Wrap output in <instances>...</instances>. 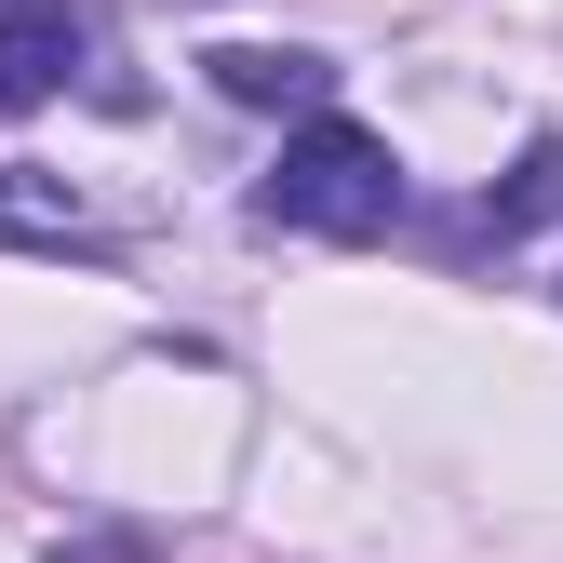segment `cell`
I'll list each match as a JSON object with an SVG mask.
<instances>
[{"label": "cell", "instance_id": "obj_6", "mask_svg": "<svg viewBox=\"0 0 563 563\" xmlns=\"http://www.w3.org/2000/svg\"><path fill=\"white\" fill-rule=\"evenodd\" d=\"M0 14H14V0H0Z\"/></svg>", "mask_w": 563, "mask_h": 563}, {"label": "cell", "instance_id": "obj_2", "mask_svg": "<svg viewBox=\"0 0 563 563\" xmlns=\"http://www.w3.org/2000/svg\"><path fill=\"white\" fill-rule=\"evenodd\" d=\"M81 14H67V0H14V14H0V121H27V108H54L67 95V67H81Z\"/></svg>", "mask_w": 563, "mask_h": 563}, {"label": "cell", "instance_id": "obj_4", "mask_svg": "<svg viewBox=\"0 0 563 563\" xmlns=\"http://www.w3.org/2000/svg\"><path fill=\"white\" fill-rule=\"evenodd\" d=\"M550 216H563V134H537V148H523V175L483 201V229H497V242H510V229H550Z\"/></svg>", "mask_w": 563, "mask_h": 563}, {"label": "cell", "instance_id": "obj_3", "mask_svg": "<svg viewBox=\"0 0 563 563\" xmlns=\"http://www.w3.org/2000/svg\"><path fill=\"white\" fill-rule=\"evenodd\" d=\"M201 67H216L229 108H309V121H322V95H335V67L296 54V41H282V54H268V41H229V54H201Z\"/></svg>", "mask_w": 563, "mask_h": 563}, {"label": "cell", "instance_id": "obj_1", "mask_svg": "<svg viewBox=\"0 0 563 563\" xmlns=\"http://www.w3.org/2000/svg\"><path fill=\"white\" fill-rule=\"evenodd\" d=\"M255 216L268 229H309V242H376L389 216H402V162H389V134H363V121H296L282 134V175L255 188Z\"/></svg>", "mask_w": 563, "mask_h": 563}, {"label": "cell", "instance_id": "obj_5", "mask_svg": "<svg viewBox=\"0 0 563 563\" xmlns=\"http://www.w3.org/2000/svg\"><path fill=\"white\" fill-rule=\"evenodd\" d=\"M54 563H148V537H54Z\"/></svg>", "mask_w": 563, "mask_h": 563}]
</instances>
